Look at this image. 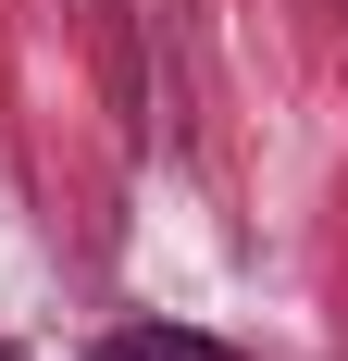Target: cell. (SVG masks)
Wrapping results in <instances>:
<instances>
[{
  "label": "cell",
  "mask_w": 348,
  "mask_h": 361,
  "mask_svg": "<svg viewBox=\"0 0 348 361\" xmlns=\"http://www.w3.org/2000/svg\"><path fill=\"white\" fill-rule=\"evenodd\" d=\"M87 361H237V349L199 336V324H125V336H100Z\"/></svg>",
  "instance_id": "cell-1"
},
{
  "label": "cell",
  "mask_w": 348,
  "mask_h": 361,
  "mask_svg": "<svg viewBox=\"0 0 348 361\" xmlns=\"http://www.w3.org/2000/svg\"><path fill=\"white\" fill-rule=\"evenodd\" d=\"M0 361H13V349H0Z\"/></svg>",
  "instance_id": "cell-2"
}]
</instances>
